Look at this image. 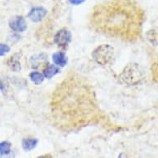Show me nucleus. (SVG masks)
Listing matches in <instances>:
<instances>
[{
	"label": "nucleus",
	"instance_id": "19",
	"mask_svg": "<svg viewBox=\"0 0 158 158\" xmlns=\"http://www.w3.org/2000/svg\"><path fill=\"white\" fill-rule=\"evenodd\" d=\"M36 158H54V157H53L51 154H44V155L39 156H37V157Z\"/></svg>",
	"mask_w": 158,
	"mask_h": 158
},
{
	"label": "nucleus",
	"instance_id": "18",
	"mask_svg": "<svg viewBox=\"0 0 158 158\" xmlns=\"http://www.w3.org/2000/svg\"><path fill=\"white\" fill-rule=\"evenodd\" d=\"M85 0H69L70 4L72 5H80L81 3H83Z\"/></svg>",
	"mask_w": 158,
	"mask_h": 158
},
{
	"label": "nucleus",
	"instance_id": "1",
	"mask_svg": "<svg viewBox=\"0 0 158 158\" xmlns=\"http://www.w3.org/2000/svg\"><path fill=\"white\" fill-rule=\"evenodd\" d=\"M50 108L54 124L63 131L87 126L100 114L91 85L85 78L73 71L57 85Z\"/></svg>",
	"mask_w": 158,
	"mask_h": 158
},
{
	"label": "nucleus",
	"instance_id": "16",
	"mask_svg": "<svg viewBox=\"0 0 158 158\" xmlns=\"http://www.w3.org/2000/svg\"><path fill=\"white\" fill-rule=\"evenodd\" d=\"M10 47L5 43H0V56H3L10 52Z\"/></svg>",
	"mask_w": 158,
	"mask_h": 158
},
{
	"label": "nucleus",
	"instance_id": "7",
	"mask_svg": "<svg viewBox=\"0 0 158 158\" xmlns=\"http://www.w3.org/2000/svg\"><path fill=\"white\" fill-rule=\"evenodd\" d=\"M47 10L43 7H34L29 11L27 17L34 23L41 22L47 16Z\"/></svg>",
	"mask_w": 158,
	"mask_h": 158
},
{
	"label": "nucleus",
	"instance_id": "2",
	"mask_svg": "<svg viewBox=\"0 0 158 158\" xmlns=\"http://www.w3.org/2000/svg\"><path fill=\"white\" fill-rule=\"evenodd\" d=\"M134 8L128 0H109L94 9L91 23L100 33L127 40L134 33Z\"/></svg>",
	"mask_w": 158,
	"mask_h": 158
},
{
	"label": "nucleus",
	"instance_id": "4",
	"mask_svg": "<svg viewBox=\"0 0 158 158\" xmlns=\"http://www.w3.org/2000/svg\"><path fill=\"white\" fill-rule=\"evenodd\" d=\"M92 58L98 65L102 66L112 65L115 59L114 47L109 44L99 45L92 52Z\"/></svg>",
	"mask_w": 158,
	"mask_h": 158
},
{
	"label": "nucleus",
	"instance_id": "6",
	"mask_svg": "<svg viewBox=\"0 0 158 158\" xmlns=\"http://www.w3.org/2000/svg\"><path fill=\"white\" fill-rule=\"evenodd\" d=\"M8 26L13 31H16V32H23L27 28V23L26 20L21 15H16L12 17L8 22Z\"/></svg>",
	"mask_w": 158,
	"mask_h": 158
},
{
	"label": "nucleus",
	"instance_id": "11",
	"mask_svg": "<svg viewBox=\"0 0 158 158\" xmlns=\"http://www.w3.org/2000/svg\"><path fill=\"white\" fill-rule=\"evenodd\" d=\"M60 72V67H58L53 64H47L45 65L44 69L42 70V74L44 75L45 79H52Z\"/></svg>",
	"mask_w": 158,
	"mask_h": 158
},
{
	"label": "nucleus",
	"instance_id": "8",
	"mask_svg": "<svg viewBox=\"0 0 158 158\" xmlns=\"http://www.w3.org/2000/svg\"><path fill=\"white\" fill-rule=\"evenodd\" d=\"M47 59H48V56L47 54L40 53V54L34 55L30 57L29 62H30L31 67L34 69H38V68L42 67L46 63H47V60H48Z\"/></svg>",
	"mask_w": 158,
	"mask_h": 158
},
{
	"label": "nucleus",
	"instance_id": "3",
	"mask_svg": "<svg viewBox=\"0 0 158 158\" xmlns=\"http://www.w3.org/2000/svg\"><path fill=\"white\" fill-rule=\"evenodd\" d=\"M120 81L130 86L140 85L145 81L146 72L144 69L137 63L127 65L119 75Z\"/></svg>",
	"mask_w": 158,
	"mask_h": 158
},
{
	"label": "nucleus",
	"instance_id": "14",
	"mask_svg": "<svg viewBox=\"0 0 158 158\" xmlns=\"http://www.w3.org/2000/svg\"><path fill=\"white\" fill-rule=\"evenodd\" d=\"M148 40L150 42L151 44L154 46L158 45V28H152L149 30L147 33Z\"/></svg>",
	"mask_w": 158,
	"mask_h": 158
},
{
	"label": "nucleus",
	"instance_id": "5",
	"mask_svg": "<svg viewBox=\"0 0 158 158\" xmlns=\"http://www.w3.org/2000/svg\"><path fill=\"white\" fill-rule=\"evenodd\" d=\"M71 33L66 28H62L57 31L54 36V42L60 48L65 49L71 42Z\"/></svg>",
	"mask_w": 158,
	"mask_h": 158
},
{
	"label": "nucleus",
	"instance_id": "15",
	"mask_svg": "<svg viewBox=\"0 0 158 158\" xmlns=\"http://www.w3.org/2000/svg\"><path fill=\"white\" fill-rule=\"evenodd\" d=\"M12 149V144L8 141L0 143V155H8Z\"/></svg>",
	"mask_w": 158,
	"mask_h": 158
},
{
	"label": "nucleus",
	"instance_id": "12",
	"mask_svg": "<svg viewBox=\"0 0 158 158\" xmlns=\"http://www.w3.org/2000/svg\"><path fill=\"white\" fill-rule=\"evenodd\" d=\"M38 143V140L35 137H25L22 141V147L26 152H30L36 148Z\"/></svg>",
	"mask_w": 158,
	"mask_h": 158
},
{
	"label": "nucleus",
	"instance_id": "13",
	"mask_svg": "<svg viewBox=\"0 0 158 158\" xmlns=\"http://www.w3.org/2000/svg\"><path fill=\"white\" fill-rule=\"evenodd\" d=\"M29 78H30V80L31 81V82H33L35 85H41V84L44 81L45 77L43 74L41 72H39V71H31L30 74H29Z\"/></svg>",
	"mask_w": 158,
	"mask_h": 158
},
{
	"label": "nucleus",
	"instance_id": "9",
	"mask_svg": "<svg viewBox=\"0 0 158 158\" xmlns=\"http://www.w3.org/2000/svg\"><path fill=\"white\" fill-rule=\"evenodd\" d=\"M20 57H21V55L19 54V53H16V54L13 55L11 57H9L7 60V61H6L7 65H8L12 71L19 72L21 70V63H20V60H19Z\"/></svg>",
	"mask_w": 158,
	"mask_h": 158
},
{
	"label": "nucleus",
	"instance_id": "10",
	"mask_svg": "<svg viewBox=\"0 0 158 158\" xmlns=\"http://www.w3.org/2000/svg\"><path fill=\"white\" fill-rule=\"evenodd\" d=\"M52 60L58 67H64L67 64L68 58L65 52H57L52 55Z\"/></svg>",
	"mask_w": 158,
	"mask_h": 158
},
{
	"label": "nucleus",
	"instance_id": "17",
	"mask_svg": "<svg viewBox=\"0 0 158 158\" xmlns=\"http://www.w3.org/2000/svg\"><path fill=\"white\" fill-rule=\"evenodd\" d=\"M7 90H8V87L6 85V84L0 79V91L3 94H6Z\"/></svg>",
	"mask_w": 158,
	"mask_h": 158
}]
</instances>
